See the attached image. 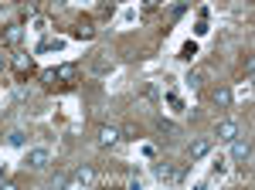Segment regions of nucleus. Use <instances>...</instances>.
I'll return each instance as SVG.
<instances>
[{"label": "nucleus", "mask_w": 255, "mask_h": 190, "mask_svg": "<svg viewBox=\"0 0 255 190\" xmlns=\"http://www.w3.org/2000/svg\"><path fill=\"white\" fill-rule=\"evenodd\" d=\"M89 184H96V170H92V167H79V170L72 173V177H68V184H65V187H89Z\"/></svg>", "instance_id": "nucleus-1"}, {"label": "nucleus", "mask_w": 255, "mask_h": 190, "mask_svg": "<svg viewBox=\"0 0 255 190\" xmlns=\"http://www.w3.org/2000/svg\"><path fill=\"white\" fill-rule=\"evenodd\" d=\"M232 160H235V163H249V160H252V143H249V139H232Z\"/></svg>", "instance_id": "nucleus-2"}, {"label": "nucleus", "mask_w": 255, "mask_h": 190, "mask_svg": "<svg viewBox=\"0 0 255 190\" xmlns=\"http://www.w3.org/2000/svg\"><path fill=\"white\" fill-rule=\"evenodd\" d=\"M48 163H51V153H48V150H27L24 167H31V170H44Z\"/></svg>", "instance_id": "nucleus-3"}, {"label": "nucleus", "mask_w": 255, "mask_h": 190, "mask_svg": "<svg viewBox=\"0 0 255 190\" xmlns=\"http://www.w3.org/2000/svg\"><path fill=\"white\" fill-rule=\"evenodd\" d=\"M153 177L160 184H174V180H184V173H177L170 163H153Z\"/></svg>", "instance_id": "nucleus-4"}, {"label": "nucleus", "mask_w": 255, "mask_h": 190, "mask_svg": "<svg viewBox=\"0 0 255 190\" xmlns=\"http://www.w3.org/2000/svg\"><path fill=\"white\" fill-rule=\"evenodd\" d=\"M119 139H123V136H119V129H116V126H102V129H99V146H102V150L116 146Z\"/></svg>", "instance_id": "nucleus-5"}, {"label": "nucleus", "mask_w": 255, "mask_h": 190, "mask_svg": "<svg viewBox=\"0 0 255 190\" xmlns=\"http://www.w3.org/2000/svg\"><path fill=\"white\" fill-rule=\"evenodd\" d=\"M238 136V126L232 122V119H225V122H218V139H225V143H232Z\"/></svg>", "instance_id": "nucleus-6"}, {"label": "nucleus", "mask_w": 255, "mask_h": 190, "mask_svg": "<svg viewBox=\"0 0 255 190\" xmlns=\"http://www.w3.org/2000/svg\"><path fill=\"white\" fill-rule=\"evenodd\" d=\"M208 153H211V143H208V139H194V143H191V160H204V156H208Z\"/></svg>", "instance_id": "nucleus-7"}, {"label": "nucleus", "mask_w": 255, "mask_h": 190, "mask_svg": "<svg viewBox=\"0 0 255 190\" xmlns=\"http://www.w3.org/2000/svg\"><path fill=\"white\" fill-rule=\"evenodd\" d=\"M211 98H215V105L228 109V105H232V89H215V95H211Z\"/></svg>", "instance_id": "nucleus-8"}, {"label": "nucleus", "mask_w": 255, "mask_h": 190, "mask_svg": "<svg viewBox=\"0 0 255 190\" xmlns=\"http://www.w3.org/2000/svg\"><path fill=\"white\" fill-rule=\"evenodd\" d=\"M20 34H24V31H20L17 24H10V27L3 31V44H17V41H20Z\"/></svg>", "instance_id": "nucleus-9"}, {"label": "nucleus", "mask_w": 255, "mask_h": 190, "mask_svg": "<svg viewBox=\"0 0 255 190\" xmlns=\"http://www.w3.org/2000/svg\"><path fill=\"white\" fill-rule=\"evenodd\" d=\"M55 78H61V82H72V78H75V65H61L58 72H55Z\"/></svg>", "instance_id": "nucleus-10"}, {"label": "nucleus", "mask_w": 255, "mask_h": 190, "mask_svg": "<svg viewBox=\"0 0 255 190\" xmlns=\"http://www.w3.org/2000/svg\"><path fill=\"white\" fill-rule=\"evenodd\" d=\"M14 68L17 72H31V55H17L14 58Z\"/></svg>", "instance_id": "nucleus-11"}, {"label": "nucleus", "mask_w": 255, "mask_h": 190, "mask_svg": "<svg viewBox=\"0 0 255 190\" xmlns=\"http://www.w3.org/2000/svg\"><path fill=\"white\" fill-rule=\"evenodd\" d=\"M157 129H160V133H167V136H174V133H177V126H174V122H167V119H160Z\"/></svg>", "instance_id": "nucleus-12"}, {"label": "nucleus", "mask_w": 255, "mask_h": 190, "mask_svg": "<svg viewBox=\"0 0 255 190\" xmlns=\"http://www.w3.org/2000/svg\"><path fill=\"white\" fill-rule=\"evenodd\" d=\"M191 55H197V44H194V41H187V44L180 48V58H191Z\"/></svg>", "instance_id": "nucleus-13"}, {"label": "nucleus", "mask_w": 255, "mask_h": 190, "mask_svg": "<svg viewBox=\"0 0 255 190\" xmlns=\"http://www.w3.org/2000/svg\"><path fill=\"white\" fill-rule=\"evenodd\" d=\"M184 10H187V3H184V0H180V3H174V7H170V20H177Z\"/></svg>", "instance_id": "nucleus-14"}, {"label": "nucleus", "mask_w": 255, "mask_h": 190, "mask_svg": "<svg viewBox=\"0 0 255 190\" xmlns=\"http://www.w3.org/2000/svg\"><path fill=\"white\" fill-rule=\"evenodd\" d=\"M7 139H10V146H24V133H20V129H14Z\"/></svg>", "instance_id": "nucleus-15"}, {"label": "nucleus", "mask_w": 255, "mask_h": 190, "mask_svg": "<svg viewBox=\"0 0 255 190\" xmlns=\"http://www.w3.org/2000/svg\"><path fill=\"white\" fill-rule=\"evenodd\" d=\"M106 72H113V61H96V75H106Z\"/></svg>", "instance_id": "nucleus-16"}, {"label": "nucleus", "mask_w": 255, "mask_h": 190, "mask_svg": "<svg viewBox=\"0 0 255 190\" xmlns=\"http://www.w3.org/2000/svg\"><path fill=\"white\" fill-rule=\"evenodd\" d=\"M184 82H187V85H191V89H201V75H197V72H191V75L184 78Z\"/></svg>", "instance_id": "nucleus-17"}, {"label": "nucleus", "mask_w": 255, "mask_h": 190, "mask_svg": "<svg viewBox=\"0 0 255 190\" xmlns=\"http://www.w3.org/2000/svg\"><path fill=\"white\" fill-rule=\"evenodd\" d=\"M75 34H79V38H85V41H89V38H92V34H96V31H92L89 24H82V27H79V31H75Z\"/></svg>", "instance_id": "nucleus-18"}, {"label": "nucleus", "mask_w": 255, "mask_h": 190, "mask_svg": "<svg viewBox=\"0 0 255 190\" xmlns=\"http://www.w3.org/2000/svg\"><path fill=\"white\" fill-rule=\"evenodd\" d=\"M211 170H215V177H221V173H225V160H221V156L215 160V167H211Z\"/></svg>", "instance_id": "nucleus-19"}, {"label": "nucleus", "mask_w": 255, "mask_h": 190, "mask_svg": "<svg viewBox=\"0 0 255 190\" xmlns=\"http://www.w3.org/2000/svg\"><path fill=\"white\" fill-rule=\"evenodd\" d=\"M3 68H7V55H0V72H3Z\"/></svg>", "instance_id": "nucleus-20"}]
</instances>
